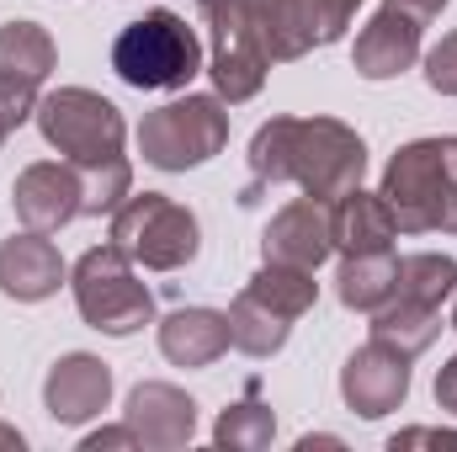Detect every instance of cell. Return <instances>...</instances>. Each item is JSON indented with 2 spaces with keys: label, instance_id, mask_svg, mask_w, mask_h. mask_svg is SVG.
Instances as JSON below:
<instances>
[{
  "label": "cell",
  "instance_id": "7",
  "mask_svg": "<svg viewBox=\"0 0 457 452\" xmlns=\"http://www.w3.org/2000/svg\"><path fill=\"white\" fill-rule=\"evenodd\" d=\"M37 128L43 138L70 160V165H102L122 155V138H128V122L102 91H86V86H64L54 96L37 102Z\"/></svg>",
  "mask_w": 457,
  "mask_h": 452
},
{
  "label": "cell",
  "instance_id": "17",
  "mask_svg": "<svg viewBox=\"0 0 457 452\" xmlns=\"http://www.w3.org/2000/svg\"><path fill=\"white\" fill-rule=\"evenodd\" d=\"M160 351L176 367H208L228 351V314L219 309H176L160 320Z\"/></svg>",
  "mask_w": 457,
  "mask_h": 452
},
{
  "label": "cell",
  "instance_id": "22",
  "mask_svg": "<svg viewBox=\"0 0 457 452\" xmlns=\"http://www.w3.org/2000/svg\"><path fill=\"white\" fill-rule=\"evenodd\" d=\"M59 64V48L48 38V27L37 21H0V75H21V80H48Z\"/></svg>",
  "mask_w": 457,
  "mask_h": 452
},
{
  "label": "cell",
  "instance_id": "19",
  "mask_svg": "<svg viewBox=\"0 0 457 452\" xmlns=\"http://www.w3.org/2000/svg\"><path fill=\"white\" fill-rule=\"evenodd\" d=\"M255 16V32H261V48L266 59H303L314 43H320V21H314V5L309 0H266Z\"/></svg>",
  "mask_w": 457,
  "mask_h": 452
},
{
  "label": "cell",
  "instance_id": "20",
  "mask_svg": "<svg viewBox=\"0 0 457 452\" xmlns=\"http://www.w3.org/2000/svg\"><path fill=\"white\" fill-rule=\"evenodd\" d=\"M293 336V320L287 314H277L271 304H261L255 293H239L234 304H228V346L234 351H245V356H277L282 346Z\"/></svg>",
  "mask_w": 457,
  "mask_h": 452
},
{
  "label": "cell",
  "instance_id": "29",
  "mask_svg": "<svg viewBox=\"0 0 457 452\" xmlns=\"http://www.w3.org/2000/svg\"><path fill=\"white\" fill-rule=\"evenodd\" d=\"M309 5H314V21H320V43H341L361 0H309Z\"/></svg>",
  "mask_w": 457,
  "mask_h": 452
},
{
  "label": "cell",
  "instance_id": "31",
  "mask_svg": "<svg viewBox=\"0 0 457 452\" xmlns=\"http://www.w3.org/2000/svg\"><path fill=\"white\" fill-rule=\"evenodd\" d=\"M102 448H138V437H133V426L122 421L112 431H91V437L80 442V452H102Z\"/></svg>",
  "mask_w": 457,
  "mask_h": 452
},
{
  "label": "cell",
  "instance_id": "13",
  "mask_svg": "<svg viewBox=\"0 0 457 452\" xmlns=\"http://www.w3.org/2000/svg\"><path fill=\"white\" fill-rule=\"evenodd\" d=\"M122 421L133 426L138 448H154V452H176L197 437V405L176 383H138L128 394Z\"/></svg>",
  "mask_w": 457,
  "mask_h": 452
},
{
  "label": "cell",
  "instance_id": "37",
  "mask_svg": "<svg viewBox=\"0 0 457 452\" xmlns=\"http://www.w3.org/2000/svg\"><path fill=\"white\" fill-rule=\"evenodd\" d=\"M447 144H453V171H457V138H447Z\"/></svg>",
  "mask_w": 457,
  "mask_h": 452
},
{
  "label": "cell",
  "instance_id": "5",
  "mask_svg": "<svg viewBox=\"0 0 457 452\" xmlns=\"http://www.w3.org/2000/svg\"><path fill=\"white\" fill-rule=\"evenodd\" d=\"M112 245L149 272H181L187 261H197L203 229H197V213L181 208L176 197L144 192V197H128L112 213Z\"/></svg>",
  "mask_w": 457,
  "mask_h": 452
},
{
  "label": "cell",
  "instance_id": "38",
  "mask_svg": "<svg viewBox=\"0 0 457 452\" xmlns=\"http://www.w3.org/2000/svg\"><path fill=\"white\" fill-rule=\"evenodd\" d=\"M453 331H457V304H453Z\"/></svg>",
  "mask_w": 457,
  "mask_h": 452
},
{
  "label": "cell",
  "instance_id": "30",
  "mask_svg": "<svg viewBox=\"0 0 457 452\" xmlns=\"http://www.w3.org/2000/svg\"><path fill=\"white\" fill-rule=\"evenodd\" d=\"M388 448H453L457 452V431H431V426H415V431H399Z\"/></svg>",
  "mask_w": 457,
  "mask_h": 452
},
{
  "label": "cell",
  "instance_id": "39",
  "mask_svg": "<svg viewBox=\"0 0 457 452\" xmlns=\"http://www.w3.org/2000/svg\"><path fill=\"white\" fill-rule=\"evenodd\" d=\"M197 5H213V0H197Z\"/></svg>",
  "mask_w": 457,
  "mask_h": 452
},
{
  "label": "cell",
  "instance_id": "18",
  "mask_svg": "<svg viewBox=\"0 0 457 452\" xmlns=\"http://www.w3.org/2000/svg\"><path fill=\"white\" fill-rule=\"evenodd\" d=\"M436 336H442V309H436V304H420V298L394 293V298H383V304L372 309V340L404 351L410 362H415Z\"/></svg>",
  "mask_w": 457,
  "mask_h": 452
},
{
  "label": "cell",
  "instance_id": "3",
  "mask_svg": "<svg viewBox=\"0 0 457 452\" xmlns=\"http://www.w3.org/2000/svg\"><path fill=\"white\" fill-rule=\"evenodd\" d=\"M112 70L133 91H181L203 70V43L176 11H149L117 32Z\"/></svg>",
  "mask_w": 457,
  "mask_h": 452
},
{
  "label": "cell",
  "instance_id": "27",
  "mask_svg": "<svg viewBox=\"0 0 457 452\" xmlns=\"http://www.w3.org/2000/svg\"><path fill=\"white\" fill-rule=\"evenodd\" d=\"M37 80H21V75H0V122L16 133L27 117L37 113Z\"/></svg>",
  "mask_w": 457,
  "mask_h": 452
},
{
  "label": "cell",
  "instance_id": "10",
  "mask_svg": "<svg viewBox=\"0 0 457 452\" xmlns=\"http://www.w3.org/2000/svg\"><path fill=\"white\" fill-rule=\"evenodd\" d=\"M16 219L37 234H59L70 219H80V165L70 160H37L11 181Z\"/></svg>",
  "mask_w": 457,
  "mask_h": 452
},
{
  "label": "cell",
  "instance_id": "14",
  "mask_svg": "<svg viewBox=\"0 0 457 452\" xmlns=\"http://www.w3.org/2000/svg\"><path fill=\"white\" fill-rule=\"evenodd\" d=\"M420 27H426V21H415L410 11L383 5V11L356 32V43H351L356 75H361V80H394V75H404V70L420 59Z\"/></svg>",
  "mask_w": 457,
  "mask_h": 452
},
{
  "label": "cell",
  "instance_id": "28",
  "mask_svg": "<svg viewBox=\"0 0 457 452\" xmlns=\"http://www.w3.org/2000/svg\"><path fill=\"white\" fill-rule=\"evenodd\" d=\"M426 86L442 91V96H457V32H447V38L426 54Z\"/></svg>",
  "mask_w": 457,
  "mask_h": 452
},
{
  "label": "cell",
  "instance_id": "11",
  "mask_svg": "<svg viewBox=\"0 0 457 452\" xmlns=\"http://www.w3.org/2000/svg\"><path fill=\"white\" fill-rule=\"evenodd\" d=\"M43 405L59 426H86L112 405V367L91 351H70L43 378Z\"/></svg>",
  "mask_w": 457,
  "mask_h": 452
},
{
  "label": "cell",
  "instance_id": "23",
  "mask_svg": "<svg viewBox=\"0 0 457 452\" xmlns=\"http://www.w3.org/2000/svg\"><path fill=\"white\" fill-rule=\"evenodd\" d=\"M271 437H277V415H271V405L261 399V383L250 378V383H245V399L228 405L224 415H219L213 442L228 448V452H261V448H271Z\"/></svg>",
  "mask_w": 457,
  "mask_h": 452
},
{
  "label": "cell",
  "instance_id": "6",
  "mask_svg": "<svg viewBox=\"0 0 457 452\" xmlns=\"http://www.w3.org/2000/svg\"><path fill=\"white\" fill-rule=\"evenodd\" d=\"M228 144V113L219 96H176L138 122V155L154 171L208 165Z\"/></svg>",
  "mask_w": 457,
  "mask_h": 452
},
{
  "label": "cell",
  "instance_id": "21",
  "mask_svg": "<svg viewBox=\"0 0 457 452\" xmlns=\"http://www.w3.org/2000/svg\"><path fill=\"white\" fill-rule=\"evenodd\" d=\"M394 282H399V255L394 250L345 255L341 272H336V293H341L345 309H356V314H372L383 298H394Z\"/></svg>",
  "mask_w": 457,
  "mask_h": 452
},
{
  "label": "cell",
  "instance_id": "4",
  "mask_svg": "<svg viewBox=\"0 0 457 452\" xmlns=\"http://www.w3.org/2000/svg\"><path fill=\"white\" fill-rule=\"evenodd\" d=\"M70 288H75V309L91 331L102 336H138L149 320H154V293L138 282L133 261L117 250V245H96L75 261L70 272Z\"/></svg>",
  "mask_w": 457,
  "mask_h": 452
},
{
  "label": "cell",
  "instance_id": "32",
  "mask_svg": "<svg viewBox=\"0 0 457 452\" xmlns=\"http://www.w3.org/2000/svg\"><path fill=\"white\" fill-rule=\"evenodd\" d=\"M436 405H442L447 415H457V356L436 372Z\"/></svg>",
  "mask_w": 457,
  "mask_h": 452
},
{
  "label": "cell",
  "instance_id": "16",
  "mask_svg": "<svg viewBox=\"0 0 457 452\" xmlns=\"http://www.w3.org/2000/svg\"><path fill=\"white\" fill-rule=\"evenodd\" d=\"M330 234H336V250L341 255H372V250H394L399 224L383 203V192H361L351 187L330 203Z\"/></svg>",
  "mask_w": 457,
  "mask_h": 452
},
{
  "label": "cell",
  "instance_id": "1",
  "mask_svg": "<svg viewBox=\"0 0 457 452\" xmlns=\"http://www.w3.org/2000/svg\"><path fill=\"white\" fill-rule=\"evenodd\" d=\"M367 144L341 117H271L250 138V187L239 203H255L266 187H303V197L336 203L341 192L361 187Z\"/></svg>",
  "mask_w": 457,
  "mask_h": 452
},
{
  "label": "cell",
  "instance_id": "24",
  "mask_svg": "<svg viewBox=\"0 0 457 452\" xmlns=\"http://www.w3.org/2000/svg\"><path fill=\"white\" fill-rule=\"evenodd\" d=\"M245 293H255L261 304H271V309L287 314V320H303V314L314 309V298H320V282H314V272H303V266L266 261V266L245 282Z\"/></svg>",
  "mask_w": 457,
  "mask_h": 452
},
{
  "label": "cell",
  "instance_id": "2",
  "mask_svg": "<svg viewBox=\"0 0 457 452\" xmlns=\"http://www.w3.org/2000/svg\"><path fill=\"white\" fill-rule=\"evenodd\" d=\"M383 203L399 234H457V171L447 138L404 144L383 171Z\"/></svg>",
  "mask_w": 457,
  "mask_h": 452
},
{
  "label": "cell",
  "instance_id": "33",
  "mask_svg": "<svg viewBox=\"0 0 457 452\" xmlns=\"http://www.w3.org/2000/svg\"><path fill=\"white\" fill-rule=\"evenodd\" d=\"M388 5H399V11H410L415 21H431V16H442V11H447V0H388Z\"/></svg>",
  "mask_w": 457,
  "mask_h": 452
},
{
  "label": "cell",
  "instance_id": "8",
  "mask_svg": "<svg viewBox=\"0 0 457 452\" xmlns=\"http://www.w3.org/2000/svg\"><path fill=\"white\" fill-rule=\"evenodd\" d=\"M203 11H208V43H213V54H208V75H213L219 102L234 107V102L261 96L271 59H266V48H261L255 16H250L239 0H213V5H203Z\"/></svg>",
  "mask_w": 457,
  "mask_h": 452
},
{
  "label": "cell",
  "instance_id": "9",
  "mask_svg": "<svg viewBox=\"0 0 457 452\" xmlns=\"http://www.w3.org/2000/svg\"><path fill=\"white\" fill-rule=\"evenodd\" d=\"M410 394V356L383 346V340H367L345 356L341 367V399L345 410H356L361 421H383L388 410H399Z\"/></svg>",
  "mask_w": 457,
  "mask_h": 452
},
{
  "label": "cell",
  "instance_id": "34",
  "mask_svg": "<svg viewBox=\"0 0 457 452\" xmlns=\"http://www.w3.org/2000/svg\"><path fill=\"white\" fill-rule=\"evenodd\" d=\"M0 448H5V452H21V431H11V426H0Z\"/></svg>",
  "mask_w": 457,
  "mask_h": 452
},
{
  "label": "cell",
  "instance_id": "12",
  "mask_svg": "<svg viewBox=\"0 0 457 452\" xmlns=\"http://www.w3.org/2000/svg\"><path fill=\"white\" fill-rule=\"evenodd\" d=\"M330 250H336V234H330V203H320V197H298V203H287V208L266 224V234H261V255H266V261L303 266V272L325 266Z\"/></svg>",
  "mask_w": 457,
  "mask_h": 452
},
{
  "label": "cell",
  "instance_id": "26",
  "mask_svg": "<svg viewBox=\"0 0 457 452\" xmlns=\"http://www.w3.org/2000/svg\"><path fill=\"white\" fill-rule=\"evenodd\" d=\"M128 197H133V171H128V160H122V155L80 171V219L117 213Z\"/></svg>",
  "mask_w": 457,
  "mask_h": 452
},
{
  "label": "cell",
  "instance_id": "36",
  "mask_svg": "<svg viewBox=\"0 0 457 452\" xmlns=\"http://www.w3.org/2000/svg\"><path fill=\"white\" fill-rule=\"evenodd\" d=\"M5 138H11V128H5V122H0V144H5Z\"/></svg>",
  "mask_w": 457,
  "mask_h": 452
},
{
  "label": "cell",
  "instance_id": "15",
  "mask_svg": "<svg viewBox=\"0 0 457 452\" xmlns=\"http://www.w3.org/2000/svg\"><path fill=\"white\" fill-rule=\"evenodd\" d=\"M64 277H70V272H64V255H59V245H54L48 234L27 229V234H11V239L0 245V293H5V298H16V304H43V298L59 293Z\"/></svg>",
  "mask_w": 457,
  "mask_h": 452
},
{
  "label": "cell",
  "instance_id": "35",
  "mask_svg": "<svg viewBox=\"0 0 457 452\" xmlns=\"http://www.w3.org/2000/svg\"><path fill=\"white\" fill-rule=\"evenodd\" d=\"M239 5H245V11H261V5H266V0H239Z\"/></svg>",
  "mask_w": 457,
  "mask_h": 452
},
{
  "label": "cell",
  "instance_id": "25",
  "mask_svg": "<svg viewBox=\"0 0 457 452\" xmlns=\"http://www.w3.org/2000/svg\"><path fill=\"white\" fill-rule=\"evenodd\" d=\"M394 293L442 309L457 293V261L453 255H436V250H410V255H399V282H394Z\"/></svg>",
  "mask_w": 457,
  "mask_h": 452
}]
</instances>
